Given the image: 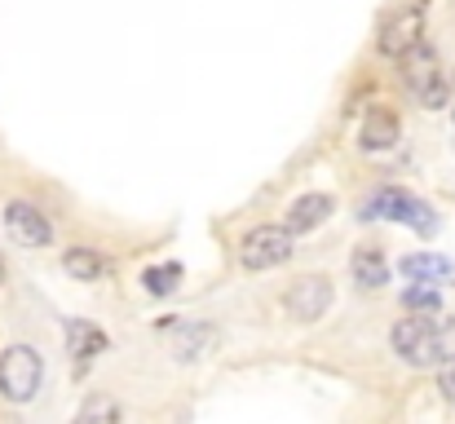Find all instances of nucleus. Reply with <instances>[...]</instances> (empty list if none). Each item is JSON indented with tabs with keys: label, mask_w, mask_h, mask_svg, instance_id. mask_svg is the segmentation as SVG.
Here are the masks:
<instances>
[{
	"label": "nucleus",
	"mask_w": 455,
	"mask_h": 424,
	"mask_svg": "<svg viewBox=\"0 0 455 424\" xmlns=\"http://www.w3.org/2000/svg\"><path fill=\"white\" fill-rule=\"evenodd\" d=\"M0 287H4V261H0Z\"/></svg>",
	"instance_id": "aec40b11"
},
{
	"label": "nucleus",
	"mask_w": 455,
	"mask_h": 424,
	"mask_svg": "<svg viewBox=\"0 0 455 424\" xmlns=\"http://www.w3.org/2000/svg\"><path fill=\"white\" fill-rule=\"evenodd\" d=\"M62 270L76 283H98V279H107L111 261H107L102 252H93V248H71V252L62 257Z\"/></svg>",
	"instance_id": "ddd939ff"
},
{
	"label": "nucleus",
	"mask_w": 455,
	"mask_h": 424,
	"mask_svg": "<svg viewBox=\"0 0 455 424\" xmlns=\"http://www.w3.org/2000/svg\"><path fill=\"white\" fill-rule=\"evenodd\" d=\"M398 141V116L389 107H371L367 120H363V133H358V146L363 150H389Z\"/></svg>",
	"instance_id": "9d476101"
},
{
	"label": "nucleus",
	"mask_w": 455,
	"mask_h": 424,
	"mask_svg": "<svg viewBox=\"0 0 455 424\" xmlns=\"http://www.w3.org/2000/svg\"><path fill=\"white\" fill-rule=\"evenodd\" d=\"M451 261L447 257H434V252H416V257H407L403 261V275L411 283H443V279H451Z\"/></svg>",
	"instance_id": "2eb2a0df"
},
{
	"label": "nucleus",
	"mask_w": 455,
	"mask_h": 424,
	"mask_svg": "<svg viewBox=\"0 0 455 424\" xmlns=\"http://www.w3.org/2000/svg\"><path fill=\"white\" fill-rule=\"evenodd\" d=\"M0 221H4V230H9V239H13L18 248H49V244H53V226H49V217H44L36 204H27V199L4 204Z\"/></svg>",
	"instance_id": "39448f33"
},
{
	"label": "nucleus",
	"mask_w": 455,
	"mask_h": 424,
	"mask_svg": "<svg viewBox=\"0 0 455 424\" xmlns=\"http://www.w3.org/2000/svg\"><path fill=\"white\" fill-rule=\"evenodd\" d=\"M80 416H84V420H116V416H120V407H116V403H107V398H89V403L80 407Z\"/></svg>",
	"instance_id": "a211bd4d"
},
{
	"label": "nucleus",
	"mask_w": 455,
	"mask_h": 424,
	"mask_svg": "<svg viewBox=\"0 0 455 424\" xmlns=\"http://www.w3.org/2000/svg\"><path fill=\"white\" fill-rule=\"evenodd\" d=\"M349 275H354L358 287H385V283H389V261H385L380 248H354Z\"/></svg>",
	"instance_id": "f8f14e48"
},
{
	"label": "nucleus",
	"mask_w": 455,
	"mask_h": 424,
	"mask_svg": "<svg viewBox=\"0 0 455 424\" xmlns=\"http://www.w3.org/2000/svg\"><path fill=\"white\" fill-rule=\"evenodd\" d=\"M420 36H425L420 9H403V13H394V18L380 27V53H385V58H403L411 44H420Z\"/></svg>",
	"instance_id": "6e6552de"
},
{
	"label": "nucleus",
	"mask_w": 455,
	"mask_h": 424,
	"mask_svg": "<svg viewBox=\"0 0 455 424\" xmlns=\"http://www.w3.org/2000/svg\"><path fill=\"white\" fill-rule=\"evenodd\" d=\"M403 305L429 314V309H438V292H434V287H407V292H403Z\"/></svg>",
	"instance_id": "f3484780"
},
{
	"label": "nucleus",
	"mask_w": 455,
	"mask_h": 424,
	"mask_svg": "<svg viewBox=\"0 0 455 424\" xmlns=\"http://www.w3.org/2000/svg\"><path fill=\"white\" fill-rule=\"evenodd\" d=\"M363 217H389V221H407V226H416L420 235H429L438 221H434V212H429V204H420L416 195H407V190H380V195H371V204H367V212Z\"/></svg>",
	"instance_id": "423d86ee"
},
{
	"label": "nucleus",
	"mask_w": 455,
	"mask_h": 424,
	"mask_svg": "<svg viewBox=\"0 0 455 424\" xmlns=\"http://www.w3.org/2000/svg\"><path fill=\"white\" fill-rule=\"evenodd\" d=\"M44 385V358L31 345H9L0 354V398L4 403H31Z\"/></svg>",
	"instance_id": "f03ea898"
},
{
	"label": "nucleus",
	"mask_w": 455,
	"mask_h": 424,
	"mask_svg": "<svg viewBox=\"0 0 455 424\" xmlns=\"http://www.w3.org/2000/svg\"><path fill=\"white\" fill-rule=\"evenodd\" d=\"M331 296H336V292H331V279H327V275H305V279H297L283 292V309H288V318H297V323H314V318L327 314Z\"/></svg>",
	"instance_id": "0eeeda50"
},
{
	"label": "nucleus",
	"mask_w": 455,
	"mask_h": 424,
	"mask_svg": "<svg viewBox=\"0 0 455 424\" xmlns=\"http://www.w3.org/2000/svg\"><path fill=\"white\" fill-rule=\"evenodd\" d=\"M389 345H394V354H398L403 363H411V367H438V363H443V332H438V323H429V314L394 323Z\"/></svg>",
	"instance_id": "7ed1b4c3"
},
{
	"label": "nucleus",
	"mask_w": 455,
	"mask_h": 424,
	"mask_svg": "<svg viewBox=\"0 0 455 424\" xmlns=\"http://www.w3.org/2000/svg\"><path fill=\"white\" fill-rule=\"evenodd\" d=\"M212 340H217V332L208 323H181L177 327V340H172V358L177 363H199L212 349Z\"/></svg>",
	"instance_id": "9b49d317"
},
{
	"label": "nucleus",
	"mask_w": 455,
	"mask_h": 424,
	"mask_svg": "<svg viewBox=\"0 0 455 424\" xmlns=\"http://www.w3.org/2000/svg\"><path fill=\"white\" fill-rule=\"evenodd\" d=\"M403 84L429 107V111H443L447 107V71L438 62V53L420 40L403 53Z\"/></svg>",
	"instance_id": "f257e3e1"
},
{
	"label": "nucleus",
	"mask_w": 455,
	"mask_h": 424,
	"mask_svg": "<svg viewBox=\"0 0 455 424\" xmlns=\"http://www.w3.org/2000/svg\"><path fill=\"white\" fill-rule=\"evenodd\" d=\"M292 257V230L288 226H257L239 244V261L248 270H275Z\"/></svg>",
	"instance_id": "20e7f679"
},
{
	"label": "nucleus",
	"mask_w": 455,
	"mask_h": 424,
	"mask_svg": "<svg viewBox=\"0 0 455 424\" xmlns=\"http://www.w3.org/2000/svg\"><path fill=\"white\" fill-rule=\"evenodd\" d=\"M331 208H336V199H331V195H301V199L288 208V230H292V235H309V230H318V226L331 217Z\"/></svg>",
	"instance_id": "1a4fd4ad"
},
{
	"label": "nucleus",
	"mask_w": 455,
	"mask_h": 424,
	"mask_svg": "<svg viewBox=\"0 0 455 424\" xmlns=\"http://www.w3.org/2000/svg\"><path fill=\"white\" fill-rule=\"evenodd\" d=\"M181 283V266L177 261H168V266H151V270H142V287L151 292V296H168L172 287Z\"/></svg>",
	"instance_id": "dca6fc26"
},
{
	"label": "nucleus",
	"mask_w": 455,
	"mask_h": 424,
	"mask_svg": "<svg viewBox=\"0 0 455 424\" xmlns=\"http://www.w3.org/2000/svg\"><path fill=\"white\" fill-rule=\"evenodd\" d=\"M67 349H71V358H98L107 349V336L84 318H67Z\"/></svg>",
	"instance_id": "4468645a"
},
{
	"label": "nucleus",
	"mask_w": 455,
	"mask_h": 424,
	"mask_svg": "<svg viewBox=\"0 0 455 424\" xmlns=\"http://www.w3.org/2000/svg\"><path fill=\"white\" fill-rule=\"evenodd\" d=\"M438 389H443V398L455 407V358H443V363H438Z\"/></svg>",
	"instance_id": "6ab92c4d"
}]
</instances>
